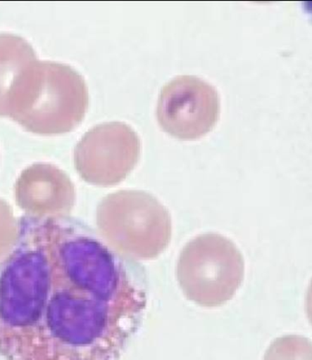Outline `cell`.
<instances>
[{"label": "cell", "mask_w": 312, "mask_h": 360, "mask_svg": "<svg viewBox=\"0 0 312 360\" xmlns=\"http://www.w3.org/2000/svg\"><path fill=\"white\" fill-rule=\"evenodd\" d=\"M244 277L243 256L235 244L217 233L200 235L186 244L177 264L185 297L204 307L230 301Z\"/></svg>", "instance_id": "obj_4"}, {"label": "cell", "mask_w": 312, "mask_h": 360, "mask_svg": "<svg viewBox=\"0 0 312 360\" xmlns=\"http://www.w3.org/2000/svg\"><path fill=\"white\" fill-rule=\"evenodd\" d=\"M142 264L70 217L18 221L0 264V356L119 360L142 325Z\"/></svg>", "instance_id": "obj_1"}, {"label": "cell", "mask_w": 312, "mask_h": 360, "mask_svg": "<svg viewBox=\"0 0 312 360\" xmlns=\"http://www.w3.org/2000/svg\"><path fill=\"white\" fill-rule=\"evenodd\" d=\"M18 221L13 210L0 198V262L11 252L17 242Z\"/></svg>", "instance_id": "obj_10"}, {"label": "cell", "mask_w": 312, "mask_h": 360, "mask_svg": "<svg viewBox=\"0 0 312 360\" xmlns=\"http://www.w3.org/2000/svg\"><path fill=\"white\" fill-rule=\"evenodd\" d=\"M75 198V185L68 175L51 164H35L27 167L15 185L18 206L32 218L69 217Z\"/></svg>", "instance_id": "obj_7"}, {"label": "cell", "mask_w": 312, "mask_h": 360, "mask_svg": "<svg viewBox=\"0 0 312 360\" xmlns=\"http://www.w3.org/2000/svg\"><path fill=\"white\" fill-rule=\"evenodd\" d=\"M37 62L32 45L13 34H0V117H8L9 98L21 75Z\"/></svg>", "instance_id": "obj_8"}, {"label": "cell", "mask_w": 312, "mask_h": 360, "mask_svg": "<svg viewBox=\"0 0 312 360\" xmlns=\"http://www.w3.org/2000/svg\"><path fill=\"white\" fill-rule=\"evenodd\" d=\"M142 142L136 131L122 122L92 128L76 146L75 164L81 178L99 187L123 181L137 166Z\"/></svg>", "instance_id": "obj_5"}, {"label": "cell", "mask_w": 312, "mask_h": 360, "mask_svg": "<svg viewBox=\"0 0 312 360\" xmlns=\"http://www.w3.org/2000/svg\"><path fill=\"white\" fill-rule=\"evenodd\" d=\"M99 235L107 245L132 260L157 258L173 233L166 207L152 195L120 191L103 198L96 212Z\"/></svg>", "instance_id": "obj_3"}, {"label": "cell", "mask_w": 312, "mask_h": 360, "mask_svg": "<svg viewBox=\"0 0 312 360\" xmlns=\"http://www.w3.org/2000/svg\"><path fill=\"white\" fill-rule=\"evenodd\" d=\"M216 88L194 76H178L165 85L158 102L157 118L165 132L175 139H201L219 119Z\"/></svg>", "instance_id": "obj_6"}, {"label": "cell", "mask_w": 312, "mask_h": 360, "mask_svg": "<svg viewBox=\"0 0 312 360\" xmlns=\"http://www.w3.org/2000/svg\"><path fill=\"white\" fill-rule=\"evenodd\" d=\"M89 105L87 84L63 63L35 62L17 82L8 102V117L38 135L71 132Z\"/></svg>", "instance_id": "obj_2"}, {"label": "cell", "mask_w": 312, "mask_h": 360, "mask_svg": "<svg viewBox=\"0 0 312 360\" xmlns=\"http://www.w3.org/2000/svg\"><path fill=\"white\" fill-rule=\"evenodd\" d=\"M264 360H312L311 341L298 335L277 338L269 347Z\"/></svg>", "instance_id": "obj_9"}]
</instances>
